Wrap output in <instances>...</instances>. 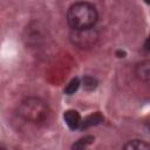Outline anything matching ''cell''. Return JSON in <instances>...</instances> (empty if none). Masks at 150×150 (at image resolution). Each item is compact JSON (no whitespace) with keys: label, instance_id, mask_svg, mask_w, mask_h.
Here are the masks:
<instances>
[{"label":"cell","instance_id":"1","mask_svg":"<svg viewBox=\"0 0 150 150\" xmlns=\"http://www.w3.org/2000/svg\"><path fill=\"white\" fill-rule=\"evenodd\" d=\"M97 19L98 14L95 6L87 1L75 2L67 12V21L73 29L91 28L96 23Z\"/></svg>","mask_w":150,"mask_h":150},{"label":"cell","instance_id":"2","mask_svg":"<svg viewBox=\"0 0 150 150\" xmlns=\"http://www.w3.org/2000/svg\"><path fill=\"white\" fill-rule=\"evenodd\" d=\"M18 114L26 122L32 124H43L49 118V108L45 101L38 97H28L23 100L18 109Z\"/></svg>","mask_w":150,"mask_h":150},{"label":"cell","instance_id":"3","mask_svg":"<svg viewBox=\"0 0 150 150\" xmlns=\"http://www.w3.org/2000/svg\"><path fill=\"white\" fill-rule=\"evenodd\" d=\"M74 33L71 35V39L75 45L80 47H88L93 45L96 40V33L91 28L88 29H73Z\"/></svg>","mask_w":150,"mask_h":150},{"label":"cell","instance_id":"4","mask_svg":"<svg viewBox=\"0 0 150 150\" xmlns=\"http://www.w3.org/2000/svg\"><path fill=\"white\" fill-rule=\"evenodd\" d=\"M63 120H64L66 124L68 125V128L71 129V130L79 129V127L81 124V121H82L80 114L76 110H73V109H69V110L64 111Z\"/></svg>","mask_w":150,"mask_h":150},{"label":"cell","instance_id":"5","mask_svg":"<svg viewBox=\"0 0 150 150\" xmlns=\"http://www.w3.org/2000/svg\"><path fill=\"white\" fill-rule=\"evenodd\" d=\"M103 122V116L100 114V112H94L89 116H87L83 121H81V124L79 127V129H87V128H90V127H94V125H97L100 123Z\"/></svg>","mask_w":150,"mask_h":150},{"label":"cell","instance_id":"6","mask_svg":"<svg viewBox=\"0 0 150 150\" xmlns=\"http://www.w3.org/2000/svg\"><path fill=\"white\" fill-rule=\"evenodd\" d=\"M124 149H129V150H143V149H149V144L145 143L144 141L134 139V141L128 142L124 145Z\"/></svg>","mask_w":150,"mask_h":150},{"label":"cell","instance_id":"7","mask_svg":"<svg viewBox=\"0 0 150 150\" xmlns=\"http://www.w3.org/2000/svg\"><path fill=\"white\" fill-rule=\"evenodd\" d=\"M137 75L143 80V81H148L149 80V62L148 61H144V62H141L138 66H137Z\"/></svg>","mask_w":150,"mask_h":150},{"label":"cell","instance_id":"8","mask_svg":"<svg viewBox=\"0 0 150 150\" xmlns=\"http://www.w3.org/2000/svg\"><path fill=\"white\" fill-rule=\"evenodd\" d=\"M80 84H81L80 79H79V77H74V79L70 80L69 83L66 86V88H64V93H66L67 95H71V94H74V93L79 89Z\"/></svg>","mask_w":150,"mask_h":150},{"label":"cell","instance_id":"9","mask_svg":"<svg viewBox=\"0 0 150 150\" xmlns=\"http://www.w3.org/2000/svg\"><path fill=\"white\" fill-rule=\"evenodd\" d=\"M83 87L86 90L91 91L94 89H96L97 87V80L94 79L93 76H84L83 77Z\"/></svg>","mask_w":150,"mask_h":150},{"label":"cell","instance_id":"10","mask_svg":"<svg viewBox=\"0 0 150 150\" xmlns=\"http://www.w3.org/2000/svg\"><path fill=\"white\" fill-rule=\"evenodd\" d=\"M93 141H94V137H93V136H86V137H83V138H80V139L73 145V148H74V149H82V148H86L87 145H89L90 143H93Z\"/></svg>","mask_w":150,"mask_h":150},{"label":"cell","instance_id":"11","mask_svg":"<svg viewBox=\"0 0 150 150\" xmlns=\"http://www.w3.org/2000/svg\"><path fill=\"white\" fill-rule=\"evenodd\" d=\"M144 1H145V2H146V4H149V0H144Z\"/></svg>","mask_w":150,"mask_h":150}]
</instances>
